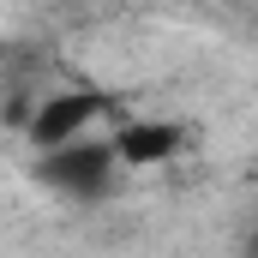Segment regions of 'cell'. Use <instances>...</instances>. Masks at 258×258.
Segmentation results:
<instances>
[{
    "label": "cell",
    "mask_w": 258,
    "mask_h": 258,
    "mask_svg": "<svg viewBox=\"0 0 258 258\" xmlns=\"http://www.w3.org/2000/svg\"><path fill=\"white\" fill-rule=\"evenodd\" d=\"M120 168V150H114V138H72V144H54V150H42V180L66 198H96L108 186V174Z\"/></svg>",
    "instance_id": "obj_1"
},
{
    "label": "cell",
    "mask_w": 258,
    "mask_h": 258,
    "mask_svg": "<svg viewBox=\"0 0 258 258\" xmlns=\"http://www.w3.org/2000/svg\"><path fill=\"white\" fill-rule=\"evenodd\" d=\"M114 150H120V168H156V162H174L186 150V126L180 120H126L114 132Z\"/></svg>",
    "instance_id": "obj_3"
},
{
    "label": "cell",
    "mask_w": 258,
    "mask_h": 258,
    "mask_svg": "<svg viewBox=\"0 0 258 258\" xmlns=\"http://www.w3.org/2000/svg\"><path fill=\"white\" fill-rule=\"evenodd\" d=\"M102 114H108V96H96V90H54V96L36 102V114H30V126H24V132H30L36 150H54V144L84 138Z\"/></svg>",
    "instance_id": "obj_2"
}]
</instances>
